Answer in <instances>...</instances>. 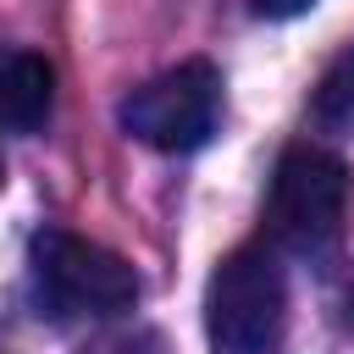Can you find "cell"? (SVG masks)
Returning <instances> with one entry per match:
<instances>
[{"label": "cell", "mask_w": 354, "mask_h": 354, "mask_svg": "<svg viewBox=\"0 0 354 354\" xmlns=\"http://www.w3.org/2000/svg\"><path fill=\"white\" fill-rule=\"evenodd\" d=\"M28 282L44 315L55 321H111L138 304V271L66 227H39L28 243Z\"/></svg>", "instance_id": "6da1fadb"}, {"label": "cell", "mask_w": 354, "mask_h": 354, "mask_svg": "<svg viewBox=\"0 0 354 354\" xmlns=\"http://www.w3.org/2000/svg\"><path fill=\"white\" fill-rule=\"evenodd\" d=\"M348 166L321 144H288L271 188H266V238L299 260H321L337 249L348 221Z\"/></svg>", "instance_id": "7a4b0ae2"}, {"label": "cell", "mask_w": 354, "mask_h": 354, "mask_svg": "<svg viewBox=\"0 0 354 354\" xmlns=\"http://www.w3.org/2000/svg\"><path fill=\"white\" fill-rule=\"evenodd\" d=\"M288 326L282 266L266 243H238L216 260L205 282V337L210 354H277Z\"/></svg>", "instance_id": "3957f363"}, {"label": "cell", "mask_w": 354, "mask_h": 354, "mask_svg": "<svg viewBox=\"0 0 354 354\" xmlns=\"http://www.w3.org/2000/svg\"><path fill=\"white\" fill-rule=\"evenodd\" d=\"M116 116L138 144L160 155H188L210 144V133L221 127V72L210 61H177L138 83Z\"/></svg>", "instance_id": "277c9868"}, {"label": "cell", "mask_w": 354, "mask_h": 354, "mask_svg": "<svg viewBox=\"0 0 354 354\" xmlns=\"http://www.w3.org/2000/svg\"><path fill=\"white\" fill-rule=\"evenodd\" d=\"M55 105V66L39 50L0 44V133H33Z\"/></svg>", "instance_id": "5b68a950"}, {"label": "cell", "mask_w": 354, "mask_h": 354, "mask_svg": "<svg viewBox=\"0 0 354 354\" xmlns=\"http://www.w3.org/2000/svg\"><path fill=\"white\" fill-rule=\"evenodd\" d=\"M310 111L321 127H337V133H354V44L321 72L315 94H310Z\"/></svg>", "instance_id": "8992f818"}, {"label": "cell", "mask_w": 354, "mask_h": 354, "mask_svg": "<svg viewBox=\"0 0 354 354\" xmlns=\"http://www.w3.org/2000/svg\"><path fill=\"white\" fill-rule=\"evenodd\" d=\"M88 354H166V343L155 337V332H116V337H100Z\"/></svg>", "instance_id": "52a82bcc"}, {"label": "cell", "mask_w": 354, "mask_h": 354, "mask_svg": "<svg viewBox=\"0 0 354 354\" xmlns=\"http://www.w3.org/2000/svg\"><path fill=\"white\" fill-rule=\"evenodd\" d=\"M254 17H271V22H288V17H304L315 0H249Z\"/></svg>", "instance_id": "ba28073f"}, {"label": "cell", "mask_w": 354, "mask_h": 354, "mask_svg": "<svg viewBox=\"0 0 354 354\" xmlns=\"http://www.w3.org/2000/svg\"><path fill=\"white\" fill-rule=\"evenodd\" d=\"M337 321H343V332H354V271H348L343 288H337Z\"/></svg>", "instance_id": "9c48e42d"}, {"label": "cell", "mask_w": 354, "mask_h": 354, "mask_svg": "<svg viewBox=\"0 0 354 354\" xmlns=\"http://www.w3.org/2000/svg\"><path fill=\"white\" fill-rule=\"evenodd\" d=\"M0 183H6V160H0Z\"/></svg>", "instance_id": "30bf717a"}]
</instances>
